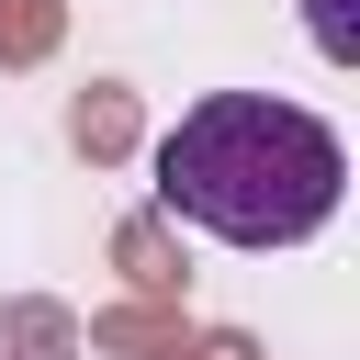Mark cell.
Returning <instances> with one entry per match:
<instances>
[{
  "instance_id": "obj_1",
  "label": "cell",
  "mask_w": 360,
  "mask_h": 360,
  "mask_svg": "<svg viewBox=\"0 0 360 360\" xmlns=\"http://www.w3.org/2000/svg\"><path fill=\"white\" fill-rule=\"evenodd\" d=\"M338 191H349L338 124L270 90H214L158 135V202L225 248H304L326 236Z\"/></svg>"
},
{
  "instance_id": "obj_2",
  "label": "cell",
  "mask_w": 360,
  "mask_h": 360,
  "mask_svg": "<svg viewBox=\"0 0 360 360\" xmlns=\"http://www.w3.org/2000/svg\"><path fill=\"white\" fill-rule=\"evenodd\" d=\"M304 34H315V56H326V68H349V56H360V22H349V0H304Z\"/></svg>"
}]
</instances>
